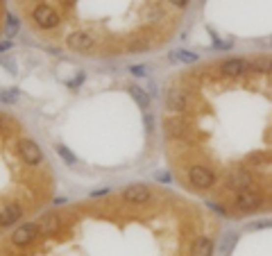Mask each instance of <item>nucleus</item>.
Instances as JSON below:
<instances>
[{"mask_svg":"<svg viewBox=\"0 0 272 256\" xmlns=\"http://www.w3.org/2000/svg\"><path fill=\"white\" fill-rule=\"evenodd\" d=\"M16 30H18V21H16V16H9V18H7V36L12 39V36L16 34Z\"/></svg>","mask_w":272,"mask_h":256,"instance_id":"obj_18","label":"nucleus"},{"mask_svg":"<svg viewBox=\"0 0 272 256\" xmlns=\"http://www.w3.org/2000/svg\"><path fill=\"white\" fill-rule=\"evenodd\" d=\"M130 93L134 96V100L138 102V107H141L143 111H148V107H150V98L145 96V91H143V89H138V86H132V89H130Z\"/></svg>","mask_w":272,"mask_h":256,"instance_id":"obj_15","label":"nucleus"},{"mask_svg":"<svg viewBox=\"0 0 272 256\" xmlns=\"http://www.w3.org/2000/svg\"><path fill=\"white\" fill-rule=\"evenodd\" d=\"M36 238H41V233H39V222L21 225L16 231L12 233V243L16 245V247H27V245H32Z\"/></svg>","mask_w":272,"mask_h":256,"instance_id":"obj_5","label":"nucleus"},{"mask_svg":"<svg viewBox=\"0 0 272 256\" xmlns=\"http://www.w3.org/2000/svg\"><path fill=\"white\" fill-rule=\"evenodd\" d=\"M61 222H64V218H61L59 213H46L39 220V233H41V238H48V236H53V233L59 231Z\"/></svg>","mask_w":272,"mask_h":256,"instance_id":"obj_12","label":"nucleus"},{"mask_svg":"<svg viewBox=\"0 0 272 256\" xmlns=\"http://www.w3.org/2000/svg\"><path fill=\"white\" fill-rule=\"evenodd\" d=\"M249 71H252V61L238 59V57L220 64V75H225V77H245Z\"/></svg>","mask_w":272,"mask_h":256,"instance_id":"obj_6","label":"nucleus"},{"mask_svg":"<svg viewBox=\"0 0 272 256\" xmlns=\"http://www.w3.org/2000/svg\"><path fill=\"white\" fill-rule=\"evenodd\" d=\"M154 179H157V181H170V175H168V173H157V175H154Z\"/></svg>","mask_w":272,"mask_h":256,"instance_id":"obj_22","label":"nucleus"},{"mask_svg":"<svg viewBox=\"0 0 272 256\" xmlns=\"http://www.w3.org/2000/svg\"><path fill=\"white\" fill-rule=\"evenodd\" d=\"M66 46L75 52H91L95 48V36L89 32H73L66 39Z\"/></svg>","mask_w":272,"mask_h":256,"instance_id":"obj_8","label":"nucleus"},{"mask_svg":"<svg viewBox=\"0 0 272 256\" xmlns=\"http://www.w3.org/2000/svg\"><path fill=\"white\" fill-rule=\"evenodd\" d=\"M18 154H21V159H23L27 166H36V163L43 161L41 148H39L34 141H30V138H23V141L18 143Z\"/></svg>","mask_w":272,"mask_h":256,"instance_id":"obj_10","label":"nucleus"},{"mask_svg":"<svg viewBox=\"0 0 272 256\" xmlns=\"http://www.w3.org/2000/svg\"><path fill=\"white\" fill-rule=\"evenodd\" d=\"M254 184H256V179L249 168H234L225 177V188L227 191H234V193L245 191V188H256Z\"/></svg>","mask_w":272,"mask_h":256,"instance_id":"obj_2","label":"nucleus"},{"mask_svg":"<svg viewBox=\"0 0 272 256\" xmlns=\"http://www.w3.org/2000/svg\"><path fill=\"white\" fill-rule=\"evenodd\" d=\"M186 104H189V98H186V91L179 89V86H170L166 93V107L170 113H184L186 111Z\"/></svg>","mask_w":272,"mask_h":256,"instance_id":"obj_11","label":"nucleus"},{"mask_svg":"<svg viewBox=\"0 0 272 256\" xmlns=\"http://www.w3.org/2000/svg\"><path fill=\"white\" fill-rule=\"evenodd\" d=\"M270 71H272V66H270Z\"/></svg>","mask_w":272,"mask_h":256,"instance_id":"obj_26","label":"nucleus"},{"mask_svg":"<svg viewBox=\"0 0 272 256\" xmlns=\"http://www.w3.org/2000/svg\"><path fill=\"white\" fill-rule=\"evenodd\" d=\"M57 152H59V156H61V159H64V161H68L71 166H75V163H77L75 154H73V152H71L68 148H64V145H57Z\"/></svg>","mask_w":272,"mask_h":256,"instance_id":"obj_17","label":"nucleus"},{"mask_svg":"<svg viewBox=\"0 0 272 256\" xmlns=\"http://www.w3.org/2000/svg\"><path fill=\"white\" fill-rule=\"evenodd\" d=\"M189 123L184 120L182 113H168L166 116V134L168 138H184L189 136Z\"/></svg>","mask_w":272,"mask_h":256,"instance_id":"obj_9","label":"nucleus"},{"mask_svg":"<svg viewBox=\"0 0 272 256\" xmlns=\"http://www.w3.org/2000/svg\"><path fill=\"white\" fill-rule=\"evenodd\" d=\"M16 93H18L16 89H12V91H0V102H14V100H16Z\"/></svg>","mask_w":272,"mask_h":256,"instance_id":"obj_19","label":"nucleus"},{"mask_svg":"<svg viewBox=\"0 0 272 256\" xmlns=\"http://www.w3.org/2000/svg\"><path fill=\"white\" fill-rule=\"evenodd\" d=\"M120 197L130 204H148L152 200V191L145 184H130L120 193Z\"/></svg>","mask_w":272,"mask_h":256,"instance_id":"obj_7","label":"nucleus"},{"mask_svg":"<svg viewBox=\"0 0 272 256\" xmlns=\"http://www.w3.org/2000/svg\"><path fill=\"white\" fill-rule=\"evenodd\" d=\"M21 215H23V208H21V204H16V202L5 204V206L0 208V227L14 225L16 220H21Z\"/></svg>","mask_w":272,"mask_h":256,"instance_id":"obj_13","label":"nucleus"},{"mask_svg":"<svg viewBox=\"0 0 272 256\" xmlns=\"http://www.w3.org/2000/svg\"><path fill=\"white\" fill-rule=\"evenodd\" d=\"M186 179H189V184L193 186V188L207 191V188H211V186L216 184V173H213L211 168L195 163V166H190L189 170H186Z\"/></svg>","mask_w":272,"mask_h":256,"instance_id":"obj_3","label":"nucleus"},{"mask_svg":"<svg viewBox=\"0 0 272 256\" xmlns=\"http://www.w3.org/2000/svg\"><path fill=\"white\" fill-rule=\"evenodd\" d=\"M143 120H145V127H148V131H152V116H150V113L148 111H145V118H143Z\"/></svg>","mask_w":272,"mask_h":256,"instance_id":"obj_23","label":"nucleus"},{"mask_svg":"<svg viewBox=\"0 0 272 256\" xmlns=\"http://www.w3.org/2000/svg\"><path fill=\"white\" fill-rule=\"evenodd\" d=\"M170 2L175 7H186V2H189V0H170Z\"/></svg>","mask_w":272,"mask_h":256,"instance_id":"obj_25","label":"nucleus"},{"mask_svg":"<svg viewBox=\"0 0 272 256\" xmlns=\"http://www.w3.org/2000/svg\"><path fill=\"white\" fill-rule=\"evenodd\" d=\"M213 238L211 236H197L193 247H190V256H213Z\"/></svg>","mask_w":272,"mask_h":256,"instance_id":"obj_14","label":"nucleus"},{"mask_svg":"<svg viewBox=\"0 0 272 256\" xmlns=\"http://www.w3.org/2000/svg\"><path fill=\"white\" fill-rule=\"evenodd\" d=\"M9 125H12V120L7 118V116H2V113H0V129H9Z\"/></svg>","mask_w":272,"mask_h":256,"instance_id":"obj_21","label":"nucleus"},{"mask_svg":"<svg viewBox=\"0 0 272 256\" xmlns=\"http://www.w3.org/2000/svg\"><path fill=\"white\" fill-rule=\"evenodd\" d=\"M9 48H12V41H9V39L0 43V52H5V50H9Z\"/></svg>","mask_w":272,"mask_h":256,"instance_id":"obj_24","label":"nucleus"},{"mask_svg":"<svg viewBox=\"0 0 272 256\" xmlns=\"http://www.w3.org/2000/svg\"><path fill=\"white\" fill-rule=\"evenodd\" d=\"M132 73H134V75H138V77H145L148 68H145V66H132Z\"/></svg>","mask_w":272,"mask_h":256,"instance_id":"obj_20","label":"nucleus"},{"mask_svg":"<svg viewBox=\"0 0 272 256\" xmlns=\"http://www.w3.org/2000/svg\"><path fill=\"white\" fill-rule=\"evenodd\" d=\"M263 202L266 200L259 193V188H245V191H238L234 195V206L241 213H254V211H259L263 206Z\"/></svg>","mask_w":272,"mask_h":256,"instance_id":"obj_1","label":"nucleus"},{"mask_svg":"<svg viewBox=\"0 0 272 256\" xmlns=\"http://www.w3.org/2000/svg\"><path fill=\"white\" fill-rule=\"evenodd\" d=\"M32 18L36 21V25L39 27H43V30H53V27H57L59 25V14L54 12L50 5H46V2H41V5H36L34 9H32Z\"/></svg>","mask_w":272,"mask_h":256,"instance_id":"obj_4","label":"nucleus"},{"mask_svg":"<svg viewBox=\"0 0 272 256\" xmlns=\"http://www.w3.org/2000/svg\"><path fill=\"white\" fill-rule=\"evenodd\" d=\"M172 61H182V64H193V61L197 59L195 52H189V50H175V52L170 54Z\"/></svg>","mask_w":272,"mask_h":256,"instance_id":"obj_16","label":"nucleus"}]
</instances>
